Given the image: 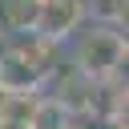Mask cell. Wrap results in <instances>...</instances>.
<instances>
[{
	"label": "cell",
	"mask_w": 129,
	"mask_h": 129,
	"mask_svg": "<svg viewBox=\"0 0 129 129\" xmlns=\"http://www.w3.org/2000/svg\"><path fill=\"white\" fill-rule=\"evenodd\" d=\"M121 52H125V36L113 28H97L77 44V73H85L89 81H105Z\"/></svg>",
	"instance_id": "6da1fadb"
},
{
	"label": "cell",
	"mask_w": 129,
	"mask_h": 129,
	"mask_svg": "<svg viewBox=\"0 0 129 129\" xmlns=\"http://www.w3.org/2000/svg\"><path fill=\"white\" fill-rule=\"evenodd\" d=\"M85 0H40L36 8V20H32V32L48 44L64 40L69 32H77V24L85 20Z\"/></svg>",
	"instance_id": "7a4b0ae2"
},
{
	"label": "cell",
	"mask_w": 129,
	"mask_h": 129,
	"mask_svg": "<svg viewBox=\"0 0 129 129\" xmlns=\"http://www.w3.org/2000/svg\"><path fill=\"white\" fill-rule=\"evenodd\" d=\"M40 81H44V73L20 48H4L0 52V89L4 93H36Z\"/></svg>",
	"instance_id": "3957f363"
},
{
	"label": "cell",
	"mask_w": 129,
	"mask_h": 129,
	"mask_svg": "<svg viewBox=\"0 0 129 129\" xmlns=\"http://www.w3.org/2000/svg\"><path fill=\"white\" fill-rule=\"evenodd\" d=\"M40 97L36 93H4L0 89V121H16L32 129V113H36Z\"/></svg>",
	"instance_id": "277c9868"
},
{
	"label": "cell",
	"mask_w": 129,
	"mask_h": 129,
	"mask_svg": "<svg viewBox=\"0 0 129 129\" xmlns=\"http://www.w3.org/2000/svg\"><path fill=\"white\" fill-rule=\"evenodd\" d=\"M85 12H93L97 20H121V0H89Z\"/></svg>",
	"instance_id": "5b68a950"
},
{
	"label": "cell",
	"mask_w": 129,
	"mask_h": 129,
	"mask_svg": "<svg viewBox=\"0 0 129 129\" xmlns=\"http://www.w3.org/2000/svg\"><path fill=\"white\" fill-rule=\"evenodd\" d=\"M117 125H129V93H125L121 105H117Z\"/></svg>",
	"instance_id": "8992f818"
},
{
	"label": "cell",
	"mask_w": 129,
	"mask_h": 129,
	"mask_svg": "<svg viewBox=\"0 0 129 129\" xmlns=\"http://www.w3.org/2000/svg\"><path fill=\"white\" fill-rule=\"evenodd\" d=\"M0 52H4V32H0Z\"/></svg>",
	"instance_id": "52a82bcc"
},
{
	"label": "cell",
	"mask_w": 129,
	"mask_h": 129,
	"mask_svg": "<svg viewBox=\"0 0 129 129\" xmlns=\"http://www.w3.org/2000/svg\"><path fill=\"white\" fill-rule=\"evenodd\" d=\"M117 129H129V125H117Z\"/></svg>",
	"instance_id": "ba28073f"
}]
</instances>
